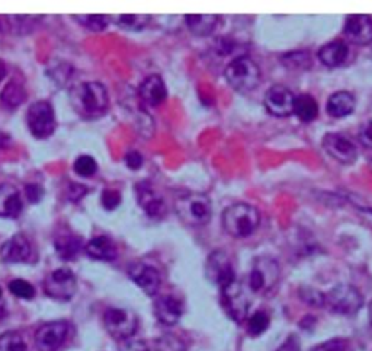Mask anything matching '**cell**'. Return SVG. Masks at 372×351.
I'll return each instance as SVG.
<instances>
[{"mask_svg":"<svg viewBox=\"0 0 372 351\" xmlns=\"http://www.w3.org/2000/svg\"><path fill=\"white\" fill-rule=\"evenodd\" d=\"M71 102L74 110L84 118L101 117L109 106L108 92L99 82L80 83L71 92Z\"/></svg>","mask_w":372,"mask_h":351,"instance_id":"6da1fadb","label":"cell"},{"mask_svg":"<svg viewBox=\"0 0 372 351\" xmlns=\"http://www.w3.org/2000/svg\"><path fill=\"white\" fill-rule=\"evenodd\" d=\"M260 225V214L255 205L237 203L222 213V226L233 238H247L255 234Z\"/></svg>","mask_w":372,"mask_h":351,"instance_id":"7a4b0ae2","label":"cell"},{"mask_svg":"<svg viewBox=\"0 0 372 351\" xmlns=\"http://www.w3.org/2000/svg\"><path fill=\"white\" fill-rule=\"evenodd\" d=\"M224 76L233 89L239 92H251L259 87L262 71L251 57L239 56L229 63Z\"/></svg>","mask_w":372,"mask_h":351,"instance_id":"3957f363","label":"cell"},{"mask_svg":"<svg viewBox=\"0 0 372 351\" xmlns=\"http://www.w3.org/2000/svg\"><path fill=\"white\" fill-rule=\"evenodd\" d=\"M175 210L181 219L189 226H205L213 216V205L205 194L188 192L175 200Z\"/></svg>","mask_w":372,"mask_h":351,"instance_id":"277c9868","label":"cell"},{"mask_svg":"<svg viewBox=\"0 0 372 351\" xmlns=\"http://www.w3.org/2000/svg\"><path fill=\"white\" fill-rule=\"evenodd\" d=\"M279 264L270 257H257L249 273V287L253 293H268L279 280Z\"/></svg>","mask_w":372,"mask_h":351,"instance_id":"5b68a950","label":"cell"},{"mask_svg":"<svg viewBox=\"0 0 372 351\" xmlns=\"http://www.w3.org/2000/svg\"><path fill=\"white\" fill-rule=\"evenodd\" d=\"M364 305L362 295L358 292V288L349 284H340L332 288L327 295H325V306L338 315L351 317L359 312Z\"/></svg>","mask_w":372,"mask_h":351,"instance_id":"8992f818","label":"cell"},{"mask_svg":"<svg viewBox=\"0 0 372 351\" xmlns=\"http://www.w3.org/2000/svg\"><path fill=\"white\" fill-rule=\"evenodd\" d=\"M106 331L117 340H128L139 328V319L135 313L127 309L111 308L104 313Z\"/></svg>","mask_w":372,"mask_h":351,"instance_id":"52a82bcc","label":"cell"},{"mask_svg":"<svg viewBox=\"0 0 372 351\" xmlns=\"http://www.w3.org/2000/svg\"><path fill=\"white\" fill-rule=\"evenodd\" d=\"M28 127L36 139H47L56 130V115L53 105L47 101H38L28 110Z\"/></svg>","mask_w":372,"mask_h":351,"instance_id":"ba28073f","label":"cell"},{"mask_svg":"<svg viewBox=\"0 0 372 351\" xmlns=\"http://www.w3.org/2000/svg\"><path fill=\"white\" fill-rule=\"evenodd\" d=\"M221 300L222 306H224L226 312L233 321L239 324L246 321L247 315H249L251 302L240 283L234 280L224 288H221Z\"/></svg>","mask_w":372,"mask_h":351,"instance_id":"9c48e42d","label":"cell"},{"mask_svg":"<svg viewBox=\"0 0 372 351\" xmlns=\"http://www.w3.org/2000/svg\"><path fill=\"white\" fill-rule=\"evenodd\" d=\"M44 292L56 300H70L76 293V277L69 269H58L44 280Z\"/></svg>","mask_w":372,"mask_h":351,"instance_id":"30bf717a","label":"cell"},{"mask_svg":"<svg viewBox=\"0 0 372 351\" xmlns=\"http://www.w3.org/2000/svg\"><path fill=\"white\" fill-rule=\"evenodd\" d=\"M205 274L208 280L218 286L220 290L235 280L231 261L226 252L216 251L211 253L205 264Z\"/></svg>","mask_w":372,"mask_h":351,"instance_id":"8fae6325","label":"cell"},{"mask_svg":"<svg viewBox=\"0 0 372 351\" xmlns=\"http://www.w3.org/2000/svg\"><path fill=\"white\" fill-rule=\"evenodd\" d=\"M69 335L67 322H48L35 332V346L38 351H57L65 344Z\"/></svg>","mask_w":372,"mask_h":351,"instance_id":"7c38bea8","label":"cell"},{"mask_svg":"<svg viewBox=\"0 0 372 351\" xmlns=\"http://www.w3.org/2000/svg\"><path fill=\"white\" fill-rule=\"evenodd\" d=\"M294 93L288 88L282 87V84H275V87L269 88L264 100L268 113L279 118L294 114Z\"/></svg>","mask_w":372,"mask_h":351,"instance_id":"4fadbf2b","label":"cell"},{"mask_svg":"<svg viewBox=\"0 0 372 351\" xmlns=\"http://www.w3.org/2000/svg\"><path fill=\"white\" fill-rule=\"evenodd\" d=\"M323 149L334 161L345 165H351L356 161L358 149L355 144L339 133H329L323 137Z\"/></svg>","mask_w":372,"mask_h":351,"instance_id":"5bb4252c","label":"cell"},{"mask_svg":"<svg viewBox=\"0 0 372 351\" xmlns=\"http://www.w3.org/2000/svg\"><path fill=\"white\" fill-rule=\"evenodd\" d=\"M343 37L356 45L372 41V18L369 15H349L343 25Z\"/></svg>","mask_w":372,"mask_h":351,"instance_id":"9a60e30c","label":"cell"},{"mask_svg":"<svg viewBox=\"0 0 372 351\" xmlns=\"http://www.w3.org/2000/svg\"><path fill=\"white\" fill-rule=\"evenodd\" d=\"M128 274L131 280L137 284L146 295H157L160 284H162V278H160V273L154 267H152V265L143 262L132 264L128 270Z\"/></svg>","mask_w":372,"mask_h":351,"instance_id":"2e32d148","label":"cell"},{"mask_svg":"<svg viewBox=\"0 0 372 351\" xmlns=\"http://www.w3.org/2000/svg\"><path fill=\"white\" fill-rule=\"evenodd\" d=\"M0 257L9 264L28 261V258L31 257V244L28 238L22 234H18L8 239L2 248H0Z\"/></svg>","mask_w":372,"mask_h":351,"instance_id":"e0dca14e","label":"cell"},{"mask_svg":"<svg viewBox=\"0 0 372 351\" xmlns=\"http://www.w3.org/2000/svg\"><path fill=\"white\" fill-rule=\"evenodd\" d=\"M139 95L143 104L147 106H159L166 101L167 89L162 78L159 75H152L141 82Z\"/></svg>","mask_w":372,"mask_h":351,"instance_id":"ac0fdd59","label":"cell"},{"mask_svg":"<svg viewBox=\"0 0 372 351\" xmlns=\"http://www.w3.org/2000/svg\"><path fill=\"white\" fill-rule=\"evenodd\" d=\"M135 192H137L139 204L148 216L162 217L166 213L165 200L157 194V191L150 184L140 183L135 188Z\"/></svg>","mask_w":372,"mask_h":351,"instance_id":"d6986e66","label":"cell"},{"mask_svg":"<svg viewBox=\"0 0 372 351\" xmlns=\"http://www.w3.org/2000/svg\"><path fill=\"white\" fill-rule=\"evenodd\" d=\"M154 313H156V318L162 324L175 325L182 317L183 305L178 297L172 295H165V296H160L154 302Z\"/></svg>","mask_w":372,"mask_h":351,"instance_id":"ffe728a7","label":"cell"},{"mask_svg":"<svg viewBox=\"0 0 372 351\" xmlns=\"http://www.w3.org/2000/svg\"><path fill=\"white\" fill-rule=\"evenodd\" d=\"M349 57V47L345 41H332L320 48L318 58L327 67H339Z\"/></svg>","mask_w":372,"mask_h":351,"instance_id":"44dd1931","label":"cell"},{"mask_svg":"<svg viewBox=\"0 0 372 351\" xmlns=\"http://www.w3.org/2000/svg\"><path fill=\"white\" fill-rule=\"evenodd\" d=\"M22 212V197L10 184H0V217H18Z\"/></svg>","mask_w":372,"mask_h":351,"instance_id":"7402d4cb","label":"cell"},{"mask_svg":"<svg viewBox=\"0 0 372 351\" xmlns=\"http://www.w3.org/2000/svg\"><path fill=\"white\" fill-rule=\"evenodd\" d=\"M356 100L348 91L334 92L327 101V114L333 118H345L355 111Z\"/></svg>","mask_w":372,"mask_h":351,"instance_id":"603a6c76","label":"cell"},{"mask_svg":"<svg viewBox=\"0 0 372 351\" xmlns=\"http://www.w3.org/2000/svg\"><path fill=\"white\" fill-rule=\"evenodd\" d=\"M86 253L93 260L99 261H114L118 256L117 247L113 240L106 236H97L88 242L84 247Z\"/></svg>","mask_w":372,"mask_h":351,"instance_id":"cb8c5ba5","label":"cell"},{"mask_svg":"<svg viewBox=\"0 0 372 351\" xmlns=\"http://www.w3.org/2000/svg\"><path fill=\"white\" fill-rule=\"evenodd\" d=\"M220 18L217 15H188L185 16V22L188 30L196 37H208L213 34L218 25Z\"/></svg>","mask_w":372,"mask_h":351,"instance_id":"d4e9b609","label":"cell"},{"mask_svg":"<svg viewBox=\"0 0 372 351\" xmlns=\"http://www.w3.org/2000/svg\"><path fill=\"white\" fill-rule=\"evenodd\" d=\"M294 114L299 117L303 123H312L318 115V104L312 95L301 93L295 96Z\"/></svg>","mask_w":372,"mask_h":351,"instance_id":"484cf974","label":"cell"},{"mask_svg":"<svg viewBox=\"0 0 372 351\" xmlns=\"http://www.w3.org/2000/svg\"><path fill=\"white\" fill-rule=\"evenodd\" d=\"M27 98L23 84L18 80H9L0 93V102L8 110H15Z\"/></svg>","mask_w":372,"mask_h":351,"instance_id":"4316f807","label":"cell"},{"mask_svg":"<svg viewBox=\"0 0 372 351\" xmlns=\"http://www.w3.org/2000/svg\"><path fill=\"white\" fill-rule=\"evenodd\" d=\"M56 251L58 256L66 260V261H71L79 256V252L82 249V240L80 238L74 236L71 234H66V235H58L56 238Z\"/></svg>","mask_w":372,"mask_h":351,"instance_id":"83f0119b","label":"cell"},{"mask_svg":"<svg viewBox=\"0 0 372 351\" xmlns=\"http://www.w3.org/2000/svg\"><path fill=\"white\" fill-rule=\"evenodd\" d=\"M111 19H114L117 25L122 30L137 32V31L144 30L152 18L148 15H118Z\"/></svg>","mask_w":372,"mask_h":351,"instance_id":"f1b7e54d","label":"cell"},{"mask_svg":"<svg viewBox=\"0 0 372 351\" xmlns=\"http://www.w3.org/2000/svg\"><path fill=\"white\" fill-rule=\"evenodd\" d=\"M0 351H28V347L19 332L9 331L0 335Z\"/></svg>","mask_w":372,"mask_h":351,"instance_id":"f546056e","label":"cell"},{"mask_svg":"<svg viewBox=\"0 0 372 351\" xmlns=\"http://www.w3.org/2000/svg\"><path fill=\"white\" fill-rule=\"evenodd\" d=\"M269 322L270 321H269L268 313L264 310H257L252 315L249 321H247V331H249L251 335L257 337L268 330Z\"/></svg>","mask_w":372,"mask_h":351,"instance_id":"4dcf8cb0","label":"cell"},{"mask_svg":"<svg viewBox=\"0 0 372 351\" xmlns=\"http://www.w3.org/2000/svg\"><path fill=\"white\" fill-rule=\"evenodd\" d=\"M73 19H76L82 27L88 28L89 31H93V32L104 31L108 27V21H109V18L105 15H79V16H73Z\"/></svg>","mask_w":372,"mask_h":351,"instance_id":"1f68e13d","label":"cell"},{"mask_svg":"<svg viewBox=\"0 0 372 351\" xmlns=\"http://www.w3.org/2000/svg\"><path fill=\"white\" fill-rule=\"evenodd\" d=\"M73 168H74V172H76L78 175L84 177V178H89V177L96 174L97 163H96V161L93 159L92 156L82 155V156L78 157L76 162H74Z\"/></svg>","mask_w":372,"mask_h":351,"instance_id":"d6a6232c","label":"cell"},{"mask_svg":"<svg viewBox=\"0 0 372 351\" xmlns=\"http://www.w3.org/2000/svg\"><path fill=\"white\" fill-rule=\"evenodd\" d=\"M9 290L12 295H15L19 299H32L35 296V288L31 283L27 280H22V278H15L9 283Z\"/></svg>","mask_w":372,"mask_h":351,"instance_id":"836d02e7","label":"cell"},{"mask_svg":"<svg viewBox=\"0 0 372 351\" xmlns=\"http://www.w3.org/2000/svg\"><path fill=\"white\" fill-rule=\"evenodd\" d=\"M157 350L159 351H185V344L178 337L166 334L157 340Z\"/></svg>","mask_w":372,"mask_h":351,"instance_id":"e575fe53","label":"cell"},{"mask_svg":"<svg viewBox=\"0 0 372 351\" xmlns=\"http://www.w3.org/2000/svg\"><path fill=\"white\" fill-rule=\"evenodd\" d=\"M300 295H301V299L308 305L325 306V295L317 292V290L314 288H303Z\"/></svg>","mask_w":372,"mask_h":351,"instance_id":"d590c367","label":"cell"},{"mask_svg":"<svg viewBox=\"0 0 372 351\" xmlns=\"http://www.w3.org/2000/svg\"><path fill=\"white\" fill-rule=\"evenodd\" d=\"M348 341L340 340V338H334L323 344L316 346L312 351H348Z\"/></svg>","mask_w":372,"mask_h":351,"instance_id":"8d00e7d4","label":"cell"},{"mask_svg":"<svg viewBox=\"0 0 372 351\" xmlns=\"http://www.w3.org/2000/svg\"><path fill=\"white\" fill-rule=\"evenodd\" d=\"M102 205L106 210H114L121 204V194L115 190H105L102 192Z\"/></svg>","mask_w":372,"mask_h":351,"instance_id":"74e56055","label":"cell"},{"mask_svg":"<svg viewBox=\"0 0 372 351\" xmlns=\"http://www.w3.org/2000/svg\"><path fill=\"white\" fill-rule=\"evenodd\" d=\"M44 196V190L41 185L38 184H28L27 187H25V197H27V200L32 204L35 203H40L41 199Z\"/></svg>","mask_w":372,"mask_h":351,"instance_id":"f35d334b","label":"cell"},{"mask_svg":"<svg viewBox=\"0 0 372 351\" xmlns=\"http://www.w3.org/2000/svg\"><path fill=\"white\" fill-rule=\"evenodd\" d=\"M86 192H88V188H86L84 185L71 183L67 188V197L70 201H79L84 197Z\"/></svg>","mask_w":372,"mask_h":351,"instance_id":"ab89813d","label":"cell"},{"mask_svg":"<svg viewBox=\"0 0 372 351\" xmlns=\"http://www.w3.org/2000/svg\"><path fill=\"white\" fill-rule=\"evenodd\" d=\"M126 163L132 171H139L143 166V156L137 150H131L126 155Z\"/></svg>","mask_w":372,"mask_h":351,"instance_id":"60d3db41","label":"cell"},{"mask_svg":"<svg viewBox=\"0 0 372 351\" xmlns=\"http://www.w3.org/2000/svg\"><path fill=\"white\" fill-rule=\"evenodd\" d=\"M359 140H361L364 146L372 149V120H369L368 123L359 130Z\"/></svg>","mask_w":372,"mask_h":351,"instance_id":"b9f144b4","label":"cell"},{"mask_svg":"<svg viewBox=\"0 0 372 351\" xmlns=\"http://www.w3.org/2000/svg\"><path fill=\"white\" fill-rule=\"evenodd\" d=\"M119 351H150L146 346L144 341L140 340H128L124 343L119 348Z\"/></svg>","mask_w":372,"mask_h":351,"instance_id":"7bdbcfd3","label":"cell"},{"mask_svg":"<svg viewBox=\"0 0 372 351\" xmlns=\"http://www.w3.org/2000/svg\"><path fill=\"white\" fill-rule=\"evenodd\" d=\"M277 351H301L299 337L290 335V337H288V340L285 341Z\"/></svg>","mask_w":372,"mask_h":351,"instance_id":"ee69618b","label":"cell"},{"mask_svg":"<svg viewBox=\"0 0 372 351\" xmlns=\"http://www.w3.org/2000/svg\"><path fill=\"white\" fill-rule=\"evenodd\" d=\"M5 76H6V66L2 60H0V82L5 79Z\"/></svg>","mask_w":372,"mask_h":351,"instance_id":"f6af8a7d","label":"cell"},{"mask_svg":"<svg viewBox=\"0 0 372 351\" xmlns=\"http://www.w3.org/2000/svg\"><path fill=\"white\" fill-rule=\"evenodd\" d=\"M369 319H371V324H372V302H371V305H369Z\"/></svg>","mask_w":372,"mask_h":351,"instance_id":"bcb514c9","label":"cell"},{"mask_svg":"<svg viewBox=\"0 0 372 351\" xmlns=\"http://www.w3.org/2000/svg\"><path fill=\"white\" fill-rule=\"evenodd\" d=\"M0 300H2V288H0Z\"/></svg>","mask_w":372,"mask_h":351,"instance_id":"7dc6e473","label":"cell"}]
</instances>
